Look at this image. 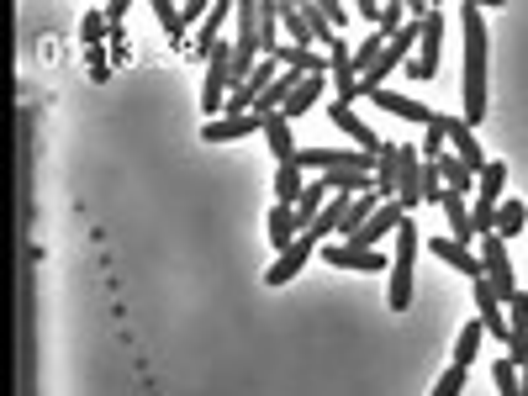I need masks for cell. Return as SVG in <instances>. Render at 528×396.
<instances>
[{
  "mask_svg": "<svg viewBox=\"0 0 528 396\" xmlns=\"http://www.w3.org/2000/svg\"><path fill=\"white\" fill-rule=\"evenodd\" d=\"M449 154H455V159H465L470 169H476V175H481L486 164H492V159L481 154V143H476V127H470L465 117H449Z\"/></svg>",
  "mask_w": 528,
  "mask_h": 396,
  "instance_id": "7c38bea8",
  "label": "cell"
},
{
  "mask_svg": "<svg viewBox=\"0 0 528 396\" xmlns=\"http://www.w3.org/2000/svg\"><path fill=\"white\" fill-rule=\"evenodd\" d=\"M407 217H412V212H407L402 201H386L381 212H375V217H370V222H365V228L354 233L349 243H360V249H381V238H386V233H396V228H402Z\"/></svg>",
  "mask_w": 528,
  "mask_h": 396,
  "instance_id": "ba28073f",
  "label": "cell"
},
{
  "mask_svg": "<svg viewBox=\"0 0 528 396\" xmlns=\"http://www.w3.org/2000/svg\"><path fill=\"white\" fill-rule=\"evenodd\" d=\"M370 106H381V111H391V117H402L412 127H428L433 117H439V111L423 106L418 96H396V90H370Z\"/></svg>",
  "mask_w": 528,
  "mask_h": 396,
  "instance_id": "30bf717a",
  "label": "cell"
},
{
  "mask_svg": "<svg viewBox=\"0 0 528 396\" xmlns=\"http://www.w3.org/2000/svg\"><path fill=\"white\" fill-rule=\"evenodd\" d=\"M264 143H270V154H275V164H291L301 148H296V132H291V122H286V111H275V117H264Z\"/></svg>",
  "mask_w": 528,
  "mask_h": 396,
  "instance_id": "4fadbf2b",
  "label": "cell"
},
{
  "mask_svg": "<svg viewBox=\"0 0 528 396\" xmlns=\"http://www.w3.org/2000/svg\"><path fill=\"white\" fill-rule=\"evenodd\" d=\"M301 191H307V169H301L296 159L291 164H275V201L280 206H296Z\"/></svg>",
  "mask_w": 528,
  "mask_h": 396,
  "instance_id": "44dd1931",
  "label": "cell"
},
{
  "mask_svg": "<svg viewBox=\"0 0 528 396\" xmlns=\"http://www.w3.org/2000/svg\"><path fill=\"white\" fill-rule=\"evenodd\" d=\"M492 386H497V396H523V370L507 360V354L492 365Z\"/></svg>",
  "mask_w": 528,
  "mask_h": 396,
  "instance_id": "4316f807",
  "label": "cell"
},
{
  "mask_svg": "<svg viewBox=\"0 0 528 396\" xmlns=\"http://www.w3.org/2000/svg\"><path fill=\"white\" fill-rule=\"evenodd\" d=\"M154 16H159V27L169 32V43H185V27H180V11H175V6H169V0H159V6H154Z\"/></svg>",
  "mask_w": 528,
  "mask_h": 396,
  "instance_id": "1f68e13d",
  "label": "cell"
},
{
  "mask_svg": "<svg viewBox=\"0 0 528 396\" xmlns=\"http://www.w3.org/2000/svg\"><path fill=\"white\" fill-rule=\"evenodd\" d=\"M301 233H307V228H301L296 206H280V201H275V212H270V243H275V254H286Z\"/></svg>",
  "mask_w": 528,
  "mask_h": 396,
  "instance_id": "e0dca14e",
  "label": "cell"
},
{
  "mask_svg": "<svg viewBox=\"0 0 528 396\" xmlns=\"http://www.w3.org/2000/svg\"><path fill=\"white\" fill-rule=\"evenodd\" d=\"M428 249L439 254V259L449 264V270H460L465 280H481V254L470 249V243H455V238L444 233V238H428Z\"/></svg>",
  "mask_w": 528,
  "mask_h": 396,
  "instance_id": "8fae6325",
  "label": "cell"
},
{
  "mask_svg": "<svg viewBox=\"0 0 528 396\" xmlns=\"http://www.w3.org/2000/svg\"><path fill=\"white\" fill-rule=\"evenodd\" d=\"M317 249H323V243H317L312 233H301V238L291 243V249L280 254V259L270 264V270H264V280H270V286H286V280H296V275H301V264H307Z\"/></svg>",
  "mask_w": 528,
  "mask_h": 396,
  "instance_id": "9c48e42d",
  "label": "cell"
},
{
  "mask_svg": "<svg viewBox=\"0 0 528 396\" xmlns=\"http://www.w3.org/2000/svg\"><path fill=\"white\" fill-rule=\"evenodd\" d=\"M280 6H259V48H264V59H275L280 53Z\"/></svg>",
  "mask_w": 528,
  "mask_h": 396,
  "instance_id": "603a6c76",
  "label": "cell"
},
{
  "mask_svg": "<svg viewBox=\"0 0 528 396\" xmlns=\"http://www.w3.org/2000/svg\"><path fill=\"white\" fill-rule=\"evenodd\" d=\"M301 16H307V27H312V37H317V43H333V37H338V27L328 22V6H301Z\"/></svg>",
  "mask_w": 528,
  "mask_h": 396,
  "instance_id": "f1b7e54d",
  "label": "cell"
},
{
  "mask_svg": "<svg viewBox=\"0 0 528 396\" xmlns=\"http://www.w3.org/2000/svg\"><path fill=\"white\" fill-rule=\"evenodd\" d=\"M476 254H481V275L497 286V296H502V301H513V296H518V275H513V259H507V238L486 233Z\"/></svg>",
  "mask_w": 528,
  "mask_h": 396,
  "instance_id": "277c9868",
  "label": "cell"
},
{
  "mask_svg": "<svg viewBox=\"0 0 528 396\" xmlns=\"http://www.w3.org/2000/svg\"><path fill=\"white\" fill-rule=\"evenodd\" d=\"M523 228H528V206L523 201H502L497 206V238H513Z\"/></svg>",
  "mask_w": 528,
  "mask_h": 396,
  "instance_id": "484cf974",
  "label": "cell"
},
{
  "mask_svg": "<svg viewBox=\"0 0 528 396\" xmlns=\"http://www.w3.org/2000/svg\"><path fill=\"white\" fill-rule=\"evenodd\" d=\"M391 238H396V254H391V291H386V307H391V312H407V307H412V259H418V249H423L418 217H407Z\"/></svg>",
  "mask_w": 528,
  "mask_h": 396,
  "instance_id": "7a4b0ae2",
  "label": "cell"
},
{
  "mask_svg": "<svg viewBox=\"0 0 528 396\" xmlns=\"http://www.w3.org/2000/svg\"><path fill=\"white\" fill-rule=\"evenodd\" d=\"M201 11H212V6H201V0H185V6H180V27H185V32H191L196 22H206V16H201Z\"/></svg>",
  "mask_w": 528,
  "mask_h": 396,
  "instance_id": "e575fe53",
  "label": "cell"
},
{
  "mask_svg": "<svg viewBox=\"0 0 528 396\" xmlns=\"http://www.w3.org/2000/svg\"><path fill=\"white\" fill-rule=\"evenodd\" d=\"M439 175H444V191H455V196H476V185H481L476 169H470L465 159H455V154L439 159Z\"/></svg>",
  "mask_w": 528,
  "mask_h": 396,
  "instance_id": "d6986e66",
  "label": "cell"
},
{
  "mask_svg": "<svg viewBox=\"0 0 528 396\" xmlns=\"http://www.w3.org/2000/svg\"><path fill=\"white\" fill-rule=\"evenodd\" d=\"M481 344H486V328H481V317H476V323H465V328H460L455 365H460V370H470V360H476V354H481Z\"/></svg>",
  "mask_w": 528,
  "mask_h": 396,
  "instance_id": "cb8c5ba5",
  "label": "cell"
},
{
  "mask_svg": "<svg viewBox=\"0 0 528 396\" xmlns=\"http://www.w3.org/2000/svg\"><path fill=\"white\" fill-rule=\"evenodd\" d=\"M233 16H238V6H233V0H217V6L206 11V22H201V32H196V53H201V59H206V53H212V48L222 43V27H228Z\"/></svg>",
  "mask_w": 528,
  "mask_h": 396,
  "instance_id": "5bb4252c",
  "label": "cell"
},
{
  "mask_svg": "<svg viewBox=\"0 0 528 396\" xmlns=\"http://www.w3.org/2000/svg\"><path fill=\"white\" fill-rule=\"evenodd\" d=\"M249 132H264L259 117H217V122H201V138L206 143H233V138H249Z\"/></svg>",
  "mask_w": 528,
  "mask_h": 396,
  "instance_id": "9a60e30c",
  "label": "cell"
},
{
  "mask_svg": "<svg viewBox=\"0 0 528 396\" xmlns=\"http://www.w3.org/2000/svg\"><path fill=\"white\" fill-rule=\"evenodd\" d=\"M328 122H333L338 132H344L349 148H360V154H381V148H386V143L370 132V122H360V111L344 106V101H333V106H328Z\"/></svg>",
  "mask_w": 528,
  "mask_h": 396,
  "instance_id": "52a82bcc",
  "label": "cell"
},
{
  "mask_svg": "<svg viewBox=\"0 0 528 396\" xmlns=\"http://www.w3.org/2000/svg\"><path fill=\"white\" fill-rule=\"evenodd\" d=\"M280 27L291 32V48H317V37L307 27V16H301V6H280Z\"/></svg>",
  "mask_w": 528,
  "mask_h": 396,
  "instance_id": "d4e9b609",
  "label": "cell"
},
{
  "mask_svg": "<svg viewBox=\"0 0 528 396\" xmlns=\"http://www.w3.org/2000/svg\"><path fill=\"white\" fill-rule=\"evenodd\" d=\"M106 53H111L106 43H101V48H85V64H90V74H96V80H111V64H106Z\"/></svg>",
  "mask_w": 528,
  "mask_h": 396,
  "instance_id": "836d02e7",
  "label": "cell"
},
{
  "mask_svg": "<svg viewBox=\"0 0 528 396\" xmlns=\"http://www.w3.org/2000/svg\"><path fill=\"white\" fill-rule=\"evenodd\" d=\"M106 27H111V16H106V11H90L85 22H80V37H85V48H101Z\"/></svg>",
  "mask_w": 528,
  "mask_h": 396,
  "instance_id": "f546056e",
  "label": "cell"
},
{
  "mask_svg": "<svg viewBox=\"0 0 528 396\" xmlns=\"http://www.w3.org/2000/svg\"><path fill=\"white\" fill-rule=\"evenodd\" d=\"M328 201H333V191H328V185H323V180H307V191H301V201H296L301 228H312V222L328 212Z\"/></svg>",
  "mask_w": 528,
  "mask_h": 396,
  "instance_id": "7402d4cb",
  "label": "cell"
},
{
  "mask_svg": "<svg viewBox=\"0 0 528 396\" xmlns=\"http://www.w3.org/2000/svg\"><path fill=\"white\" fill-rule=\"evenodd\" d=\"M328 80H333V101H344V106L360 101V69H354V43L349 37H333L328 43Z\"/></svg>",
  "mask_w": 528,
  "mask_h": 396,
  "instance_id": "3957f363",
  "label": "cell"
},
{
  "mask_svg": "<svg viewBox=\"0 0 528 396\" xmlns=\"http://www.w3.org/2000/svg\"><path fill=\"white\" fill-rule=\"evenodd\" d=\"M418 154H423V164H439L449 154V111H439V117L418 132Z\"/></svg>",
  "mask_w": 528,
  "mask_h": 396,
  "instance_id": "ac0fdd59",
  "label": "cell"
},
{
  "mask_svg": "<svg viewBox=\"0 0 528 396\" xmlns=\"http://www.w3.org/2000/svg\"><path fill=\"white\" fill-rule=\"evenodd\" d=\"M423 206H444V175H439V164H423Z\"/></svg>",
  "mask_w": 528,
  "mask_h": 396,
  "instance_id": "4dcf8cb0",
  "label": "cell"
},
{
  "mask_svg": "<svg viewBox=\"0 0 528 396\" xmlns=\"http://www.w3.org/2000/svg\"><path fill=\"white\" fill-rule=\"evenodd\" d=\"M502 185H507V164H502V159H492V164H486V169H481V185H476V196L497 206V196H502ZM476 196H470V201H476Z\"/></svg>",
  "mask_w": 528,
  "mask_h": 396,
  "instance_id": "83f0119b",
  "label": "cell"
},
{
  "mask_svg": "<svg viewBox=\"0 0 528 396\" xmlns=\"http://www.w3.org/2000/svg\"><path fill=\"white\" fill-rule=\"evenodd\" d=\"M465 375H470V370H460V365H449V370L439 375V386H433L428 396H460V391H465Z\"/></svg>",
  "mask_w": 528,
  "mask_h": 396,
  "instance_id": "d6a6232c",
  "label": "cell"
},
{
  "mask_svg": "<svg viewBox=\"0 0 528 396\" xmlns=\"http://www.w3.org/2000/svg\"><path fill=\"white\" fill-rule=\"evenodd\" d=\"M381 206H386V201H381V196H375V191H365V196H354V201H349V212H344V222H338V243H349V238H354V233H360V228H365V222H370L375 212H381Z\"/></svg>",
  "mask_w": 528,
  "mask_h": 396,
  "instance_id": "2e32d148",
  "label": "cell"
},
{
  "mask_svg": "<svg viewBox=\"0 0 528 396\" xmlns=\"http://www.w3.org/2000/svg\"><path fill=\"white\" fill-rule=\"evenodd\" d=\"M396 169H402V143H386L375 159V196L381 201H396Z\"/></svg>",
  "mask_w": 528,
  "mask_h": 396,
  "instance_id": "ffe728a7",
  "label": "cell"
},
{
  "mask_svg": "<svg viewBox=\"0 0 528 396\" xmlns=\"http://www.w3.org/2000/svg\"><path fill=\"white\" fill-rule=\"evenodd\" d=\"M460 32H465V122L476 127L486 117V16L481 6H460Z\"/></svg>",
  "mask_w": 528,
  "mask_h": 396,
  "instance_id": "6da1fadb",
  "label": "cell"
},
{
  "mask_svg": "<svg viewBox=\"0 0 528 396\" xmlns=\"http://www.w3.org/2000/svg\"><path fill=\"white\" fill-rule=\"evenodd\" d=\"M439 64H444V11L433 6V11L423 16V43H418V59H412L407 69H412V80H433V74H439Z\"/></svg>",
  "mask_w": 528,
  "mask_h": 396,
  "instance_id": "5b68a950",
  "label": "cell"
},
{
  "mask_svg": "<svg viewBox=\"0 0 528 396\" xmlns=\"http://www.w3.org/2000/svg\"><path fill=\"white\" fill-rule=\"evenodd\" d=\"M323 254L328 264H338V270H365V275H381V270H391V254H381V249H360V243H323Z\"/></svg>",
  "mask_w": 528,
  "mask_h": 396,
  "instance_id": "8992f818",
  "label": "cell"
}]
</instances>
